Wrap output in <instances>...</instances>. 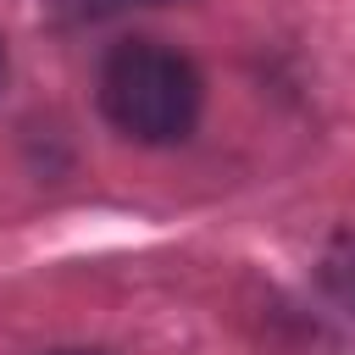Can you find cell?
I'll return each instance as SVG.
<instances>
[{"label": "cell", "instance_id": "6da1fadb", "mask_svg": "<svg viewBox=\"0 0 355 355\" xmlns=\"http://www.w3.org/2000/svg\"><path fill=\"white\" fill-rule=\"evenodd\" d=\"M205 83L189 55L155 39H122L100 67L105 116L139 144H178L200 122Z\"/></svg>", "mask_w": 355, "mask_h": 355}, {"label": "cell", "instance_id": "7a4b0ae2", "mask_svg": "<svg viewBox=\"0 0 355 355\" xmlns=\"http://www.w3.org/2000/svg\"><path fill=\"white\" fill-rule=\"evenodd\" d=\"M322 283H327V294H333L344 311H355V233H338V239L327 244V255H322Z\"/></svg>", "mask_w": 355, "mask_h": 355}, {"label": "cell", "instance_id": "3957f363", "mask_svg": "<svg viewBox=\"0 0 355 355\" xmlns=\"http://www.w3.org/2000/svg\"><path fill=\"white\" fill-rule=\"evenodd\" d=\"M61 22H89V17H111L122 6H144V0H50Z\"/></svg>", "mask_w": 355, "mask_h": 355}, {"label": "cell", "instance_id": "277c9868", "mask_svg": "<svg viewBox=\"0 0 355 355\" xmlns=\"http://www.w3.org/2000/svg\"><path fill=\"white\" fill-rule=\"evenodd\" d=\"M0 83H6V50H0Z\"/></svg>", "mask_w": 355, "mask_h": 355}, {"label": "cell", "instance_id": "5b68a950", "mask_svg": "<svg viewBox=\"0 0 355 355\" xmlns=\"http://www.w3.org/2000/svg\"><path fill=\"white\" fill-rule=\"evenodd\" d=\"M61 355H94V349H61Z\"/></svg>", "mask_w": 355, "mask_h": 355}]
</instances>
